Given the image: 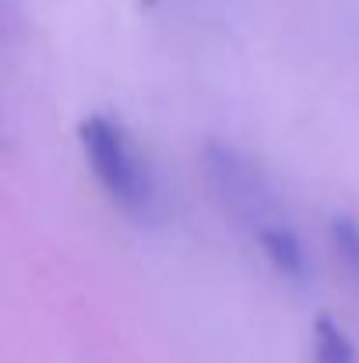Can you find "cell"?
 Masks as SVG:
<instances>
[{
	"label": "cell",
	"mask_w": 359,
	"mask_h": 363,
	"mask_svg": "<svg viewBox=\"0 0 359 363\" xmlns=\"http://www.w3.org/2000/svg\"><path fill=\"white\" fill-rule=\"evenodd\" d=\"M198 162H201V173H205V184L215 205L257 247L264 264L289 286L314 282V261H310L307 240L275 177L261 166V159L239 148L229 138H208L201 141Z\"/></svg>",
	"instance_id": "1"
},
{
	"label": "cell",
	"mask_w": 359,
	"mask_h": 363,
	"mask_svg": "<svg viewBox=\"0 0 359 363\" xmlns=\"http://www.w3.org/2000/svg\"><path fill=\"white\" fill-rule=\"evenodd\" d=\"M81 155L106 201L134 226H155L166 216L159 166L144 141L110 110H92L78 123Z\"/></svg>",
	"instance_id": "2"
},
{
	"label": "cell",
	"mask_w": 359,
	"mask_h": 363,
	"mask_svg": "<svg viewBox=\"0 0 359 363\" xmlns=\"http://www.w3.org/2000/svg\"><path fill=\"white\" fill-rule=\"evenodd\" d=\"M324 237H328L335 261L342 264V272L359 286V216L331 212L328 223H324Z\"/></svg>",
	"instance_id": "3"
},
{
	"label": "cell",
	"mask_w": 359,
	"mask_h": 363,
	"mask_svg": "<svg viewBox=\"0 0 359 363\" xmlns=\"http://www.w3.org/2000/svg\"><path fill=\"white\" fill-rule=\"evenodd\" d=\"M314 363H359V353H356V342L353 335L328 314H321L314 321Z\"/></svg>",
	"instance_id": "4"
},
{
	"label": "cell",
	"mask_w": 359,
	"mask_h": 363,
	"mask_svg": "<svg viewBox=\"0 0 359 363\" xmlns=\"http://www.w3.org/2000/svg\"><path fill=\"white\" fill-rule=\"evenodd\" d=\"M152 11H166L173 18H187V21H205L208 14L219 11L222 0H144Z\"/></svg>",
	"instance_id": "5"
}]
</instances>
